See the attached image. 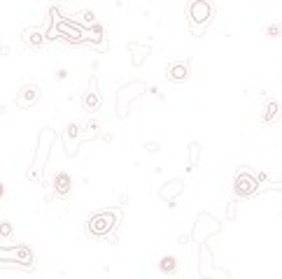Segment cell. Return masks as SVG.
I'll return each mask as SVG.
<instances>
[{"label":"cell","instance_id":"cell-1","mask_svg":"<svg viewBox=\"0 0 282 279\" xmlns=\"http://www.w3.org/2000/svg\"><path fill=\"white\" fill-rule=\"evenodd\" d=\"M0 268H19V270H35V254L26 244L3 246L0 244Z\"/></svg>","mask_w":282,"mask_h":279},{"label":"cell","instance_id":"cell-2","mask_svg":"<svg viewBox=\"0 0 282 279\" xmlns=\"http://www.w3.org/2000/svg\"><path fill=\"white\" fill-rule=\"evenodd\" d=\"M117 221H119V214L112 212V209H107V212L94 214V216L89 219L87 228H89V233H91L94 237H105V235H110V233H112V228L117 226Z\"/></svg>","mask_w":282,"mask_h":279},{"label":"cell","instance_id":"cell-3","mask_svg":"<svg viewBox=\"0 0 282 279\" xmlns=\"http://www.w3.org/2000/svg\"><path fill=\"white\" fill-rule=\"evenodd\" d=\"M212 12H215V7H212L210 3H205V0H194V3L189 5L191 28H196V23H201V30H203V26L212 19Z\"/></svg>","mask_w":282,"mask_h":279},{"label":"cell","instance_id":"cell-4","mask_svg":"<svg viewBox=\"0 0 282 279\" xmlns=\"http://www.w3.org/2000/svg\"><path fill=\"white\" fill-rule=\"evenodd\" d=\"M40 96H42V91H40L38 84H23L17 93V107L19 110H31L33 105H38Z\"/></svg>","mask_w":282,"mask_h":279},{"label":"cell","instance_id":"cell-5","mask_svg":"<svg viewBox=\"0 0 282 279\" xmlns=\"http://www.w3.org/2000/svg\"><path fill=\"white\" fill-rule=\"evenodd\" d=\"M233 189H236V193L243 198L252 196V193L257 191V179L249 172H240L238 177H236V181H233Z\"/></svg>","mask_w":282,"mask_h":279},{"label":"cell","instance_id":"cell-6","mask_svg":"<svg viewBox=\"0 0 282 279\" xmlns=\"http://www.w3.org/2000/svg\"><path fill=\"white\" fill-rule=\"evenodd\" d=\"M51 186H54V193L59 198H68L72 193V177L68 172H59V175L51 179Z\"/></svg>","mask_w":282,"mask_h":279},{"label":"cell","instance_id":"cell-7","mask_svg":"<svg viewBox=\"0 0 282 279\" xmlns=\"http://www.w3.org/2000/svg\"><path fill=\"white\" fill-rule=\"evenodd\" d=\"M166 77H168V82H173V84L187 82V77H189V63H187V60H184V63H171V66H168Z\"/></svg>","mask_w":282,"mask_h":279},{"label":"cell","instance_id":"cell-8","mask_svg":"<svg viewBox=\"0 0 282 279\" xmlns=\"http://www.w3.org/2000/svg\"><path fill=\"white\" fill-rule=\"evenodd\" d=\"M77 137H79V126L77 123H70V126L66 128V133H63V142H66V153H70V156H75V151H77Z\"/></svg>","mask_w":282,"mask_h":279},{"label":"cell","instance_id":"cell-9","mask_svg":"<svg viewBox=\"0 0 282 279\" xmlns=\"http://www.w3.org/2000/svg\"><path fill=\"white\" fill-rule=\"evenodd\" d=\"M182 181H180V179H173V181H168V184H166V189H161V191H159V196L161 198H163V200H168V203H171L173 205V200H175V196H177V193H182Z\"/></svg>","mask_w":282,"mask_h":279},{"label":"cell","instance_id":"cell-10","mask_svg":"<svg viewBox=\"0 0 282 279\" xmlns=\"http://www.w3.org/2000/svg\"><path fill=\"white\" fill-rule=\"evenodd\" d=\"M280 116H282V107H280V103H268L264 107V121L266 123H275V121H280Z\"/></svg>","mask_w":282,"mask_h":279},{"label":"cell","instance_id":"cell-11","mask_svg":"<svg viewBox=\"0 0 282 279\" xmlns=\"http://www.w3.org/2000/svg\"><path fill=\"white\" fill-rule=\"evenodd\" d=\"M23 42H26L28 47H40V44L44 42V35L40 33L38 28H26V30H23Z\"/></svg>","mask_w":282,"mask_h":279},{"label":"cell","instance_id":"cell-12","mask_svg":"<svg viewBox=\"0 0 282 279\" xmlns=\"http://www.w3.org/2000/svg\"><path fill=\"white\" fill-rule=\"evenodd\" d=\"M82 103H84V107H87V110H96V107L100 105V96L94 91V88H91V91H89L87 96H84Z\"/></svg>","mask_w":282,"mask_h":279},{"label":"cell","instance_id":"cell-13","mask_svg":"<svg viewBox=\"0 0 282 279\" xmlns=\"http://www.w3.org/2000/svg\"><path fill=\"white\" fill-rule=\"evenodd\" d=\"M159 268H161V272H175V270H177V258H175V256L161 258Z\"/></svg>","mask_w":282,"mask_h":279},{"label":"cell","instance_id":"cell-14","mask_svg":"<svg viewBox=\"0 0 282 279\" xmlns=\"http://www.w3.org/2000/svg\"><path fill=\"white\" fill-rule=\"evenodd\" d=\"M12 233H14V228H12L10 221H0V240H7V237H12Z\"/></svg>","mask_w":282,"mask_h":279},{"label":"cell","instance_id":"cell-15","mask_svg":"<svg viewBox=\"0 0 282 279\" xmlns=\"http://www.w3.org/2000/svg\"><path fill=\"white\" fill-rule=\"evenodd\" d=\"M98 128H100V123L98 121H91L87 128H84V135H87V140H91V137H96V133H98Z\"/></svg>","mask_w":282,"mask_h":279},{"label":"cell","instance_id":"cell-16","mask_svg":"<svg viewBox=\"0 0 282 279\" xmlns=\"http://www.w3.org/2000/svg\"><path fill=\"white\" fill-rule=\"evenodd\" d=\"M189 149H191V151H189V153H191V168H196V161H199V156H201V144L194 142Z\"/></svg>","mask_w":282,"mask_h":279},{"label":"cell","instance_id":"cell-17","mask_svg":"<svg viewBox=\"0 0 282 279\" xmlns=\"http://www.w3.org/2000/svg\"><path fill=\"white\" fill-rule=\"evenodd\" d=\"M280 33H282V28L277 26V23H271V26H266V35H268V38H277Z\"/></svg>","mask_w":282,"mask_h":279},{"label":"cell","instance_id":"cell-18","mask_svg":"<svg viewBox=\"0 0 282 279\" xmlns=\"http://www.w3.org/2000/svg\"><path fill=\"white\" fill-rule=\"evenodd\" d=\"M147 151H152V153H154V151H159V147H156L154 142H150V144H147Z\"/></svg>","mask_w":282,"mask_h":279},{"label":"cell","instance_id":"cell-19","mask_svg":"<svg viewBox=\"0 0 282 279\" xmlns=\"http://www.w3.org/2000/svg\"><path fill=\"white\" fill-rule=\"evenodd\" d=\"M3 196H5V186L0 184V198H3Z\"/></svg>","mask_w":282,"mask_h":279}]
</instances>
